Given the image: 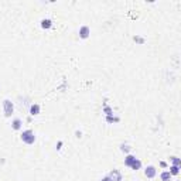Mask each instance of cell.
Here are the masks:
<instances>
[{"label": "cell", "mask_w": 181, "mask_h": 181, "mask_svg": "<svg viewBox=\"0 0 181 181\" xmlns=\"http://www.w3.org/2000/svg\"><path fill=\"white\" fill-rule=\"evenodd\" d=\"M3 109H4V116L6 117L11 116V113H13V111H14L13 102L9 101V99H4L3 101Z\"/></svg>", "instance_id": "2"}, {"label": "cell", "mask_w": 181, "mask_h": 181, "mask_svg": "<svg viewBox=\"0 0 181 181\" xmlns=\"http://www.w3.org/2000/svg\"><path fill=\"white\" fill-rule=\"evenodd\" d=\"M171 161H173V166H177V167L181 166V160L178 157H171Z\"/></svg>", "instance_id": "13"}, {"label": "cell", "mask_w": 181, "mask_h": 181, "mask_svg": "<svg viewBox=\"0 0 181 181\" xmlns=\"http://www.w3.org/2000/svg\"><path fill=\"white\" fill-rule=\"evenodd\" d=\"M132 170H134V171H137V170H140L141 168V161L139 160V158H136V160H134V163L133 164H132Z\"/></svg>", "instance_id": "10"}, {"label": "cell", "mask_w": 181, "mask_h": 181, "mask_svg": "<svg viewBox=\"0 0 181 181\" xmlns=\"http://www.w3.org/2000/svg\"><path fill=\"white\" fill-rule=\"evenodd\" d=\"M120 147H122V151H129V149H130L129 146H124V144H122Z\"/></svg>", "instance_id": "14"}, {"label": "cell", "mask_w": 181, "mask_h": 181, "mask_svg": "<svg viewBox=\"0 0 181 181\" xmlns=\"http://www.w3.org/2000/svg\"><path fill=\"white\" fill-rule=\"evenodd\" d=\"M144 175L147 178H154L157 175V170H156L154 166H147L144 168Z\"/></svg>", "instance_id": "3"}, {"label": "cell", "mask_w": 181, "mask_h": 181, "mask_svg": "<svg viewBox=\"0 0 181 181\" xmlns=\"http://www.w3.org/2000/svg\"><path fill=\"white\" fill-rule=\"evenodd\" d=\"M21 124H23L21 119L16 117V119H13V122H11V128H13V130H20V129H21Z\"/></svg>", "instance_id": "7"}, {"label": "cell", "mask_w": 181, "mask_h": 181, "mask_svg": "<svg viewBox=\"0 0 181 181\" xmlns=\"http://www.w3.org/2000/svg\"><path fill=\"white\" fill-rule=\"evenodd\" d=\"M21 140L24 141L26 144H33L34 141H36V134H34L33 130H24L23 133H21Z\"/></svg>", "instance_id": "1"}, {"label": "cell", "mask_w": 181, "mask_h": 181, "mask_svg": "<svg viewBox=\"0 0 181 181\" xmlns=\"http://www.w3.org/2000/svg\"><path fill=\"white\" fill-rule=\"evenodd\" d=\"M40 111H41V107L38 103H31L30 105V115L31 116H37V115H40Z\"/></svg>", "instance_id": "5"}, {"label": "cell", "mask_w": 181, "mask_h": 181, "mask_svg": "<svg viewBox=\"0 0 181 181\" xmlns=\"http://www.w3.org/2000/svg\"><path fill=\"white\" fill-rule=\"evenodd\" d=\"M90 34V28L88 26H81L79 28V37L82 38V40H86L88 37H89Z\"/></svg>", "instance_id": "4"}, {"label": "cell", "mask_w": 181, "mask_h": 181, "mask_svg": "<svg viewBox=\"0 0 181 181\" xmlns=\"http://www.w3.org/2000/svg\"><path fill=\"white\" fill-rule=\"evenodd\" d=\"M107 175L112 178V181H122V174H120V171H117V170H112Z\"/></svg>", "instance_id": "6"}, {"label": "cell", "mask_w": 181, "mask_h": 181, "mask_svg": "<svg viewBox=\"0 0 181 181\" xmlns=\"http://www.w3.org/2000/svg\"><path fill=\"white\" fill-rule=\"evenodd\" d=\"M168 173H170L171 175H178L180 174V167H177V166H171Z\"/></svg>", "instance_id": "12"}, {"label": "cell", "mask_w": 181, "mask_h": 181, "mask_svg": "<svg viewBox=\"0 0 181 181\" xmlns=\"http://www.w3.org/2000/svg\"><path fill=\"white\" fill-rule=\"evenodd\" d=\"M101 181H112V178L111 177H109V175H105V177L103 178H102V180Z\"/></svg>", "instance_id": "15"}, {"label": "cell", "mask_w": 181, "mask_h": 181, "mask_svg": "<svg viewBox=\"0 0 181 181\" xmlns=\"http://www.w3.org/2000/svg\"><path fill=\"white\" fill-rule=\"evenodd\" d=\"M134 160H136V157H134L133 154H128L126 157H124V166H128V167H132V164L134 163Z\"/></svg>", "instance_id": "8"}, {"label": "cell", "mask_w": 181, "mask_h": 181, "mask_svg": "<svg viewBox=\"0 0 181 181\" xmlns=\"http://www.w3.org/2000/svg\"><path fill=\"white\" fill-rule=\"evenodd\" d=\"M160 178H161V181H170L171 180V174L168 173V171H163L160 174Z\"/></svg>", "instance_id": "11"}, {"label": "cell", "mask_w": 181, "mask_h": 181, "mask_svg": "<svg viewBox=\"0 0 181 181\" xmlns=\"http://www.w3.org/2000/svg\"><path fill=\"white\" fill-rule=\"evenodd\" d=\"M51 26H53V21H51L50 19H43V20H41V27H43L44 30L51 28Z\"/></svg>", "instance_id": "9"}]
</instances>
